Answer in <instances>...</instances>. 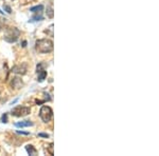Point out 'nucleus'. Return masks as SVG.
Listing matches in <instances>:
<instances>
[{
	"label": "nucleus",
	"mask_w": 159,
	"mask_h": 156,
	"mask_svg": "<svg viewBox=\"0 0 159 156\" xmlns=\"http://www.w3.org/2000/svg\"><path fill=\"white\" fill-rule=\"evenodd\" d=\"M54 48V44H53V41L51 39H39L35 42V50L36 52L40 53V54H48V53H51Z\"/></svg>",
	"instance_id": "nucleus-1"
},
{
	"label": "nucleus",
	"mask_w": 159,
	"mask_h": 156,
	"mask_svg": "<svg viewBox=\"0 0 159 156\" xmlns=\"http://www.w3.org/2000/svg\"><path fill=\"white\" fill-rule=\"evenodd\" d=\"M19 36H20V31L15 27H7L6 32H4V40L10 43L16 42L18 40Z\"/></svg>",
	"instance_id": "nucleus-2"
},
{
	"label": "nucleus",
	"mask_w": 159,
	"mask_h": 156,
	"mask_svg": "<svg viewBox=\"0 0 159 156\" xmlns=\"http://www.w3.org/2000/svg\"><path fill=\"white\" fill-rule=\"evenodd\" d=\"M39 117L43 122H49L53 118V111L49 106H43L39 111Z\"/></svg>",
	"instance_id": "nucleus-3"
},
{
	"label": "nucleus",
	"mask_w": 159,
	"mask_h": 156,
	"mask_svg": "<svg viewBox=\"0 0 159 156\" xmlns=\"http://www.w3.org/2000/svg\"><path fill=\"white\" fill-rule=\"evenodd\" d=\"M30 113H31V109L29 107H21V106H18V107H16V108H14L11 112V114L15 117H24V116L29 115Z\"/></svg>",
	"instance_id": "nucleus-4"
},
{
	"label": "nucleus",
	"mask_w": 159,
	"mask_h": 156,
	"mask_svg": "<svg viewBox=\"0 0 159 156\" xmlns=\"http://www.w3.org/2000/svg\"><path fill=\"white\" fill-rule=\"evenodd\" d=\"M28 71V65L27 63H21V65H15L12 68V72L15 74H19V75H25Z\"/></svg>",
	"instance_id": "nucleus-5"
},
{
	"label": "nucleus",
	"mask_w": 159,
	"mask_h": 156,
	"mask_svg": "<svg viewBox=\"0 0 159 156\" xmlns=\"http://www.w3.org/2000/svg\"><path fill=\"white\" fill-rule=\"evenodd\" d=\"M36 72H37V80H38V82H43V81L46 79V77H47V71H45L43 69V65H42V63L37 65Z\"/></svg>",
	"instance_id": "nucleus-6"
},
{
	"label": "nucleus",
	"mask_w": 159,
	"mask_h": 156,
	"mask_svg": "<svg viewBox=\"0 0 159 156\" xmlns=\"http://www.w3.org/2000/svg\"><path fill=\"white\" fill-rule=\"evenodd\" d=\"M11 86H12L13 89H15V90H19V89L24 86V82H22L21 78L14 77L12 79V81H11Z\"/></svg>",
	"instance_id": "nucleus-7"
},
{
	"label": "nucleus",
	"mask_w": 159,
	"mask_h": 156,
	"mask_svg": "<svg viewBox=\"0 0 159 156\" xmlns=\"http://www.w3.org/2000/svg\"><path fill=\"white\" fill-rule=\"evenodd\" d=\"M33 122L30 121V120H25V121H20V122H17L15 124V127L17 128H25V127H32L33 126Z\"/></svg>",
	"instance_id": "nucleus-8"
},
{
	"label": "nucleus",
	"mask_w": 159,
	"mask_h": 156,
	"mask_svg": "<svg viewBox=\"0 0 159 156\" xmlns=\"http://www.w3.org/2000/svg\"><path fill=\"white\" fill-rule=\"evenodd\" d=\"M25 150H27V152L29 155H36L37 154V150L35 149L34 145H28L27 147H25Z\"/></svg>",
	"instance_id": "nucleus-9"
},
{
	"label": "nucleus",
	"mask_w": 159,
	"mask_h": 156,
	"mask_svg": "<svg viewBox=\"0 0 159 156\" xmlns=\"http://www.w3.org/2000/svg\"><path fill=\"white\" fill-rule=\"evenodd\" d=\"M46 15H47L48 18H50V19L53 18V16H54V11H53L52 4H50V6H47V10H46Z\"/></svg>",
	"instance_id": "nucleus-10"
},
{
	"label": "nucleus",
	"mask_w": 159,
	"mask_h": 156,
	"mask_svg": "<svg viewBox=\"0 0 159 156\" xmlns=\"http://www.w3.org/2000/svg\"><path fill=\"white\" fill-rule=\"evenodd\" d=\"M34 16L32 17L30 20H29V22H34V21H40V20H43V17L42 16V12H38V13H34Z\"/></svg>",
	"instance_id": "nucleus-11"
},
{
	"label": "nucleus",
	"mask_w": 159,
	"mask_h": 156,
	"mask_svg": "<svg viewBox=\"0 0 159 156\" xmlns=\"http://www.w3.org/2000/svg\"><path fill=\"white\" fill-rule=\"evenodd\" d=\"M43 6H33V7H31L30 9V12H32V13H38V12H43Z\"/></svg>",
	"instance_id": "nucleus-12"
},
{
	"label": "nucleus",
	"mask_w": 159,
	"mask_h": 156,
	"mask_svg": "<svg viewBox=\"0 0 159 156\" xmlns=\"http://www.w3.org/2000/svg\"><path fill=\"white\" fill-rule=\"evenodd\" d=\"M53 27H54V25H53V24H51L50 27H48V29L45 31V33H46V34H47V35H49L50 37H53Z\"/></svg>",
	"instance_id": "nucleus-13"
},
{
	"label": "nucleus",
	"mask_w": 159,
	"mask_h": 156,
	"mask_svg": "<svg viewBox=\"0 0 159 156\" xmlns=\"http://www.w3.org/2000/svg\"><path fill=\"white\" fill-rule=\"evenodd\" d=\"M3 9L6 10V11H7V13H9V14H10V13H12V10H11V7H10L9 6H7V4H3Z\"/></svg>",
	"instance_id": "nucleus-14"
},
{
	"label": "nucleus",
	"mask_w": 159,
	"mask_h": 156,
	"mask_svg": "<svg viewBox=\"0 0 159 156\" xmlns=\"http://www.w3.org/2000/svg\"><path fill=\"white\" fill-rule=\"evenodd\" d=\"M1 120H2V122H4V124H6V122H7V114H4L3 116H2Z\"/></svg>",
	"instance_id": "nucleus-15"
},
{
	"label": "nucleus",
	"mask_w": 159,
	"mask_h": 156,
	"mask_svg": "<svg viewBox=\"0 0 159 156\" xmlns=\"http://www.w3.org/2000/svg\"><path fill=\"white\" fill-rule=\"evenodd\" d=\"M38 136H39V137H46V138H48V137H49V135L46 134V133H39V134H38Z\"/></svg>",
	"instance_id": "nucleus-16"
},
{
	"label": "nucleus",
	"mask_w": 159,
	"mask_h": 156,
	"mask_svg": "<svg viewBox=\"0 0 159 156\" xmlns=\"http://www.w3.org/2000/svg\"><path fill=\"white\" fill-rule=\"evenodd\" d=\"M17 133H19V134H22V135H29L30 134L29 132H22V131H17Z\"/></svg>",
	"instance_id": "nucleus-17"
}]
</instances>
